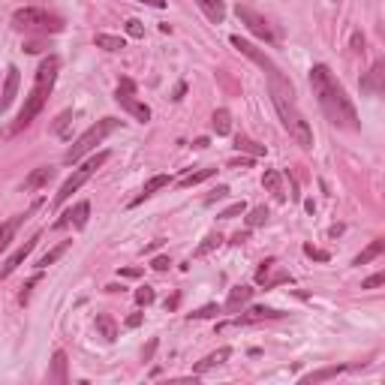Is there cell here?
Instances as JSON below:
<instances>
[{"instance_id":"14","label":"cell","mask_w":385,"mask_h":385,"mask_svg":"<svg viewBox=\"0 0 385 385\" xmlns=\"http://www.w3.org/2000/svg\"><path fill=\"white\" fill-rule=\"evenodd\" d=\"M54 178V169L52 166H39V169H34L28 178H24V184H21V190L24 193H34V190H39V187H45L48 181Z\"/></svg>"},{"instance_id":"41","label":"cell","mask_w":385,"mask_h":385,"mask_svg":"<svg viewBox=\"0 0 385 385\" xmlns=\"http://www.w3.org/2000/svg\"><path fill=\"white\" fill-rule=\"evenodd\" d=\"M37 283H39V274H37V277H30V280H28V286H24V292H21V304H28V298H30V289H34Z\"/></svg>"},{"instance_id":"30","label":"cell","mask_w":385,"mask_h":385,"mask_svg":"<svg viewBox=\"0 0 385 385\" xmlns=\"http://www.w3.org/2000/svg\"><path fill=\"white\" fill-rule=\"evenodd\" d=\"M220 244H223V235H220V232L208 235V238H205V241L199 244V247H196V256H208V253L214 250V247H220Z\"/></svg>"},{"instance_id":"35","label":"cell","mask_w":385,"mask_h":385,"mask_svg":"<svg viewBox=\"0 0 385 385\" xmlns=\"http://www.w3.org/2000/svg\"><path fill=\"white\" fill-rule=\"evenodd\" d=\"M244 211H247V205H244V202H235V205H229V208L223 211V214H220V220H232V217L244 214Z\"/></svg>"},{"instance_id":"12","label":"cell","mask_w":385,"mask_h":385,"mask_svg":"<svg viewBox=\"0 0 385 385\" xmlns=\"http://www.w3.org/2000/svg\"><path fill=\"white\" fill-rule=\"evenodd\" d=\"M37 208H39V202H37L34 208L28 211V214H19V217L6 220V223H0V253H3L6 247H10V244H12V238H15V232H19V226H21V223H24V220H28L30 214H34Z\"/></svg>"},{"instance_id":"19","label":"cell","mask_w":385,"mask_h":385,"mask_svg":"<svg viewBox=\"0 0 385 385\" xmlns=\"http://www.w3.org/2000/svg\"><path fill=\"white\" fill-rule=\"evenodd\" d=\"M48 382L54 385H67V352L57 349L52 358V373H48Z\"/></svg>"},{"instance_id":"17","label":"cell","mask_w":385,"mask_h":385,"mask_svg":"<svg viewBox=\"0 0 385 385\" xmlns=\"http://www.w3.org/2000/svg\"><path fill=\"white\" fill-rule=\"evenodd\" d=\"M196 6L205 12V19H208V21L223 24V19H226V0H196Z\"/></svg>"},{"instance_id":"36","label":"cell","mask_w":385,"mask_h":385,"mask_svg":"<svg viewBox=\"0 0 385 385\" xmlns=\"http://www.w3.org/2000/svg\"><path fill=\"white\" fill-rule=\"evenodd\" d=\"M127 34H129V37H136V39H142V37H145L142 21H138V19H129V21H127Z\"/></svg>"},{"instance_id":"2","label":"cell","mask_w":385,"mask_h":385,"mask_svg":"<svg viewBox=\"0 0 385 385\" xmlns=\"http://www.w3.org/2000/svg\"><path fill=\"white\" fill-rule=\"evenodd\" d=\"M310 87H313V96H316L322 114L337 129H358L362 127L358 124L355 105H352L346 91H343V85L334 79V72L325 67V63H316V67L310 70Z\"/></svg>"},{"instance_id":"3","label":"cell","mask_w":385,"mask_h":385,"mask_svg":"<svg viewBox=\"0 0 385 385\" xmlns=\"http://www.w3.org/2000/svg\"><path fill=\"white\" fill-rule=\"evenodd\" d=\"M57 72H61V57L48 54L45 61L39 63V70H37V79H34V87H30L28 100H24L21 112H19V118H15V124L10 127V136H19L21 129L34 124V121H37V114L45 109V103H48V94L54 91Z\"/></svg>"},{"instance_id":"52","label":"cell","mask_w":385,"mask_h":385,"mask_svg":"<svg viewBox=\"0 0 385 385\" xmlns=\"http://www.w3.org/2000/svg\"><path fill=\"white\" fill-rule=\"evenodd\" d=\"M334 3H337V0H334Z\"/></svg>"},{"instance_id":"48","label":"cell","mask_w":385,"mask_h":385,"mask_svg":"<svg viewBox=\"0 0 385 385\" xmlns=\"http://www.w3.org/2000/svg\"><path fill=\"white\" fill-rule=\"evenodd\" d=\"M154 349H157V340H151V343H147V349H145V362H151Z\"/></svg>"},{"instance_id":"25","label":"cell","mask_w":385,"mask_h":385,"mask_svg":"<svg viewBox=\"0 0 385 385\" xmlns=\"http://www.w3.org/2000/svg\"><path fill=\"white\" fill-rule=\"evenodd\" d=\"M214 175H217V169H199V171H190V175H184L181 181H178V187H181V190H187V187H196V184L208 181V178H214Z\"/></svg>"},{"instance_id":"49","label":"cell","mask_w":385,"mask_h":385,"mask_svg":"<svg viewBox=\"0 0 385 385\" xmlns=\"http://www.w3.org/2000/svg\"><path fill=\"white\" fill-rule=\"evenodd\" d=\"M247 238H250V232H238V235H235V238H232V244H244Z\"/></svg>"},{"instance_id":"5","label":"cell","mask_w":385,"mask_h":385,"mask_svg":"<svg viewBox=\"0 0 385 385\" xmlns=\"http://www.w3.org/2000/svg\"><path fill=\"white\" fill-rule=\"evenodd\" d=\"M118 127H121L118 118H103V121H96L91 129H85V133H81L76 142H72V147H70L67 154H63V163H67V166H76V163H81V157H85V154H91L96 145H103V138L109 136V133H114Z\"/></svg>"},{"instance_id":"9","label":"cell","mask_w":385,"mask_h":385,"mask_svg":"<svg viewBox=\"0 0 385 385\" xmlns=\"http://www.w3.org/2000/svg\"><path fill=\"white\" fill-rule=\"evenodd\" d=\"M256 283L265 286V289H271V286H280V283H292V274L277 271V262L268 259V262H262V268L256 271Z\"/></svg>"},{"instance_id":"15","label":"cell","mask_w":385,"mask_h":385,"mask_svg":"<svg viewBox=\"0 0 385 385\" xmlns=\"http://www.w3.org/2000/svg\"><path fill=\"white\" fill-rule=\"evenodd\" d=\"M169 184H171V178H169V175H154V178H147V184L142 187V193H138L136 199L129 202V208H138V205H142L145 199H151L154 193L163 190V187H169Z\"/></svg>"},{"instance_id":"42","label":"cell","mask_w":385,"mask_h":385,"mask_svg":"<svg viewBox=\"0 0 385 385\" xmlns=\"http://www.w3.org/2000/svg\"><path fill=\"white\" fill-rule=\"evenodd\" d=\"M142 319H145L142 313H133V316L127 319V329H138V325H142Z\"/></svg>"},{"instance_id":"33","label":"cell","mask_w":385,"mask_h":385,"mask_svg":"<svg viewBox=\"0 0 385 385\" xmlns=\"http://www.w3.org/2000/svg\"><path fill=\"white\" fill-rule=\"evenodd\" d=\"M136 304H142V307L154 304V289H151V286H138V289H136Z\"/></svg>"},{"instance_id":"45","label":"cell","mask_w":385,"mask_h":385,"mask_svg":"<svg viewBox=\"0 0 385 385\" xmlns=\"http://www.w3.org/2000/svg\"><path fill=\"white\" fill-rule=\"evenodd\" d=\"M253 166V160H235V163H229V169H247Z\"/></svg>"},{"instance_id":"26","label":"cell","mask_w":385,"mask_h":385,"mask_svg":"<svg viewBox=\"0 0 385 385\" xmlns=\"http://www.w3.org/2000/svg\"><path fill=\"white\" fill-rule=\"evenodd\" d=\"M96 331H100L105 340H114V337H118V325H114V319H112L109 313H100V316H96Z\"/></svg>"},{"instance_id":"10","label":"cell","mask_w":385,"mask_h":385,"mask_svg":"<svg viewBox=\"0 0 385 385\" xmlns=\"http://www.w3.org/2000/svg\"><path fill=\"white\" fill-rule=\"evenodd\" d=\"M87 217H91V202H79L76 208H70L67 214H61V220L54 223V229H67V226L85 229L87 226Z\"/></svg>"},{"instance_id":"6","label":"cell","mask_w":385,"mask_h":385,"mask_svg":"<svg viewBox=\"0 0 385 385\" xmlns=\"http://www.w3.org/2000/svg\"><path fill=\"white\" fill-rule=\"evenodd\" d=\"M105 160H109V151H100V154H96V157H91V160H87V163H81V166H79L76 171H72V175L67 178V181H63V184H61V190H57V193H54V208H61V205H63V202H67V199H70V196H72V193H76V190H79V187H81V184H85V181H87V178H91V175H94V171H96V169H100V166H103V163H105Z\"/></svg>"},{"instance_id":"40","label":"cell","mask_w":385,"mask_h":385,"mask_svg":"<svg viewBox=\"0 0 385 385\" xmlns=\"http://www.w3.org/2000/svg\"><path fill=\"white\" fill-rule=\"evenodd\" d=\"M169 265H171V259H169V256H157V259L151 262V268H154V271H166Z\"/></svg>"},{"instance_id":"29","label":"cell","mask_w":385,"mask_h":385,"mask_svg":"<svg viewBox=\"0 0 385 385\" xmlns=\"http://www.w3.org/2000/svg\"><path fill=\"white\" fill-rule=\"evenodd\" d=\"M67 250H70V241H61V244H57L54 250H48L45 256L37 262V265H39V268H48V265H54V262L61 259V256H63V253H67Z\"/></svg>"},{"instance_id":"27","label":"cell","mask_w":385,"mask_h":385,"mask_svg":"<svg viewBox=\"0 0 385 385\" xmlns=\"http://www.w3.org/2000/svg\"><path fill=\"white\" fill-rule=\"evenodd\" d=\"M96 48H105V52H121V48H127V43L121 37H112V34H96Z\"/></svg>"},{"instance_id":"18","label":"cell","mask_w":385,"mask_h":385,"mask_svg":"<svg viewBox=\"0 0 385 385\" xmlns=\"http://www.w3.org/2000/svg\"><path fill=\"white\" fill-rule=\"evenodd\" d=\"M253 286H235L232 292H229V298H226V304H223V310H229V313H235V310H241L247 301L253 298Z\"/></svg>"},{"instance_id":"51","label":"cell","mask_w":385,"mask_h":385,"mask_svg":"<svg viewBox=\"0 0 385 385\" xmlns=\"http://www.w3.org/2000/svg\"><path fill=\"white\" fill-rule=\"evenodd\" d=\"M340 232H343V226H331V229H329V235H331V238H337Z\"/></svg>"},{"instance_id":"23","label":"cell","mask_w":385,"mask_h":385,"mask_svg":"<svg viewBox=\"0 0 385 385\" xmlns=\"http://www.w3.org/2000/svg\"><path fill=\"white\" fill-rule=\"evenodd\" d=\"M382 253H385V238H376V241L371 244V247L358 253V256H355V262H352V265H367V262H373L376 256H382Z\"/></svg>"},{"instance_id":"21","label":"cell","mask_w":385,"mask_h":385,"mask_svg":"<svg viewBox=\"0 0 385 385\" xmlns=\"http://www.w3.org/2000/svg\"><path fill=\"white\" fill-rule=\"evenodd\" d=\"M229 355H232V349H229V346H223V349H217V352H211V355L208 358H202V362L199 364H196V376H202L205 371H211V367H217V364H223L226 362V358Z\"/></svg>"},{"instance_id":"24","label":"cell","mask_w":385,"mask_h":385,"mask_svg":"<svg viewBox=\"0 0 385 385\" xmlns=\"http://www.w3.org/2000/svg\"><path fill=\"white\" fill-rule=\"evenodd\" d=\"M211 124H214L217 136H229V133H232V114H229V109H217L214 118H211Z\"/></svg>"},{"instance_id":"28","label":"cell","mask_w":385,"mask_h":385,"mask_svg":"<svg viewBox=\"0 0 385 385\" xmlns=\"http://www.w3.org/2000/svg\"><path fill=\"white\" fill-rule=\"evenodd\" d=\"M235 147H238V151L253 154V157H262V154H265V145H256V142H253V138H247V136H235Z\"/></svg>"},{"instance_id":"38","label":"cell","mask_w":385,"mask_h":385,"mask_svg":"<svg viewBox=\"0 0 385 385\" xmlns=\"http://www.w3.org/2000/svg\"><path fill=\"white\" fill-rule=\"evenodd\" d=\"M382 283H385V271L373 274V277H367V280L362 283V289H376V286H382Z\"/></svg>"},{"instance_id":"16","label":"cell","mask_w":385,"mask_h":385,"mask_svg":"<svg viewBox=\"0 0 385 385\" xmlns=\"http://www.w3.org/2000/svg\"><path fill=\"white\" fill-rule=\"evenodd\" d=\"M382 79H385V61H376L371 72L362 79V91L367 94H382Z\"/></svg>"},{"instance_id":"39","label":"cell","mask_w":385,"mask_h":385,"mask_svg":"<svg viewBox=\"0 0 385 385\" xmlns=\"http://www.w3.org/2000/svg\"><path fill=\"white\" fill-rule=\"evenodd\" d=\"M304 253H307L310 259H319V262H329V253H325V250H316L313 244H304Z\"/></svg>"},{"instance_id":"8","label":"cell","mask_w":385,"mask_h":385,"mask_svg":"<svg viewBox=\"0 0 385 385\" xmlns=\"http://www.w3.org/2000/svg\"><path fill=\"white\" fill-rule=\"evenodd\" d=\"M238 19H241V24H247L250 28V34H256L259 39H265V43H277V37H274V30H271V24H268L265 19H262L259 12H253L250 6H241L238 3Z\"/></svg>"},{"instance_id":"50","label":"cell","mask_w":385,"mask_h":385,"mask_svg":"<svg viewBox=\"0 0 385 385\" xmlns=\"http://www.w3.org/2000/svg\"><path fill=\"white\" fill-rule=\"evenodd\" d=\"M184 91H187V85H178V87H175V96H171V100H181Z\"/></svg>"},{"instance_id":"43","label":"cell","mask_w":385,"mask_h":385,"mask_svg":"<svg viewBox=\"0 0 385 385\" xmlns=\"http://www.w3.org/2000/svg\"><path fill=\"white\" fill-rule=\"evenodd\" d=\"M145 6H154V10H166V0H138Z\"/></svg>"},{"instance_id":"13","label":"cell","mask_w":385,"mask_h":385,"mask_svg":"<svg viewBox=\"0 0 385 385\" xmlns=\"http://www.w3.org/2000/svg\"><path fill=\"white\" fill-rule=\"evenodd\" d=\"M19 81H21V76H19V70L15 67H10L6 70V81H3V96H0V114H3L10 105L15 103V94H19Z\"/></svg>"},{"instance_id":"7","label":"cell","mask_w":385,"mask_h":385,"mask_svg":"<svg viewBox=\"0 0 385 385\" xmlns=\"http://www.w3.org/2000/svg\"><path fill=\"white\" fill-rule=\"evenodd\" d=\"M114 100L121 103V109H127L129 114H133L136 121H142V124L151 121V109L138 100V87H136L133 79H121L118 81V94H114Z\"/></svg>"},{"instance_id":"4","label":"cell","mask_w":385,"mask_h":385,"mask_svg":"<svg viewBox=\"0 0 385 385\" xmlns=\"http://www.w3.org/2000/svg\"><path fill=\"white\" fill-rule=\"evenodd\" d=\"M12 24L24 34H39V37H48V34H61L63 30V19L61 15H52L48 10H39V6H24V10H15L12 12Z\"/></svg>"},{"instance_id":"31","label":"cell","mask_w":385,"mask_h":385,"mask_svg":"<svg viewBox=\"0 0 385 385\" xmlns=\"http://www.w3.org/2000/svg\"><path fill=\"white\" fill-rule=\"evenodd\" d=\"M268 208L265 205H259V208H253L250 211V217H247V229H256V226H262V223H268Z\"/></svg>"},{"instance_id":"46","label":"cell","mask_w":385,"mask_h":385,"mask_svg":"<svg viewBox=\"0 0 385 385\" xmlns=\"http://www.w3.org/2000/svg\"><path fill=\"white\" fill-rule=\"evenodd\" d=\"M138 274H142V268H124V271H121V277H129V280L138 277Z\"/></svg>"},{"instance_id":"37","label":"cell","mask_w":385,"mask_h":385,"mask_svg":"<svg viewBox=\"0 0 385 385\" xmlns=\"http://www.w3.org/2000/svg\"><path fill=\"white\" fill-rule=\"evenodd\" d=\"M226 196H229V187H226V184H220L217 190H211V196L205 199V205H214V202H220V199H226Z\"/></svg>"},{"instance_id":"34","label":"cell","mask_w":385,"mask_h":385,"mask_svg":"<svg viewBox=\"0 0 385 385\" xmlns=\"http://www.w3.org/2000/svg\"><path fill=\"white\" fill-rule=\"evenodd\" d=\"M70 121H72V112H63L61 118L54 121V133L61 136V138H70V133H67V124H70Z\"/></svg>"},{"instance_id":"22","label":"cell","mask_w":385,"mask_h":385,"mask_svg":"<svg viewBox=\"0 0 385 385\" xmlns=\"http://www.w3.org/2000/svg\"><path fill=\"white\" fill-rule=\"evenodd\" d=\"M262 187H268V190L274 193V199H277V202H283V199H286V193H283V175H280V171L268 169L265 175H262Z\"/></svg>"},{"instance_id":"47","label":"cell","mask_w":385,"mask_h":385,"mask_svg":"<svg viewBox=\"0 0 385 385\" xmlns=\"http://www.w3.org/2000/svg\"><path fill=\"white\" fill-rule=\"evenodd\" d=\"M178 304H181V295H171V298L166 301V310H175Z\"/></svg>"},{"instance_id":"20","label":"cell","mask_w":385,"mask_h":385,"mask_svg":"<svg viewBox=\"0 0 385 385\" xmlns=\"http://www.w3.org/2000/svg\"><path fill=\"white\" fill-rule=\"evenodd\" d=\"M349 367L346 364H331V367H322V371H313V373H307L304 379V385H316V382H325V379H334V376H340V373H346Z\"/></svg>"},{"instance_id":"32","label":"cell","mask_w":385,"mask_h":385,"mask_svg":"<svg viewBox=\"0 0 385 385\" xmlns=\"http://www.w3.org/2000/svg\"><path fill=\"white\" fill-rule=\"evenodd\" d=\"M220 304H208V307H199V310H193L190 319H211V316H220Z\"/></svg>"},{"instance_id":"1","label":"cell","mask_w":385,"mask_h":385,"mask_svg":"<svg viewBox=\"0 0 385 385\" xmlns=\"http://www.w3.org/2000/svg\"><path fill=\"white\" fill-rule=\"evenodd\" d=\"M229 43H232L244 57H250L256 67L265 70V76H268V91H271V103H274V109L277 114H280V121H283V127H286V133H289L295 142H298L304 151H310L313 147V129H310V124L304 121V114L298 112V105H295V91H292V85H289V79L283 76V70L277 67V63L268 57L265 52H259L253 43H247V39H241V37H229Z\"/></svg>"},{"instance_id":"44","label":"cell","mask_w":385,"mask_h":385,"mask_svg":"<svg viewBox=\"0 0 385 385\" xmlns=\"http://www.w3.org/2000/svg\"><path fill=\"white\" fill-rule=\"evenodd\" d=\"M352 45H355V52H364V37L355 34V37H352Z\"/></svg>"},{"instance_id":"11","label":"cell","mask_w":385,"mask_h":385,"mask_svg":"<svg viewBox=\"0 0 385 385\" xmlns=\"http://www.w3.org/2000/svg\"><path fill=\"white\" fill-rule=\"evenodd\" d=\"M37 241H39V235H34V238H28V241H24V244H21V247H19V250H15V253H12V256H10V259H6V265H3V268H0V280H3V277H10V274L15 271V268H19V265H21V262H24V259H28V256H30V250H34V247H37Z\"/></svg>"}]
</instances>
